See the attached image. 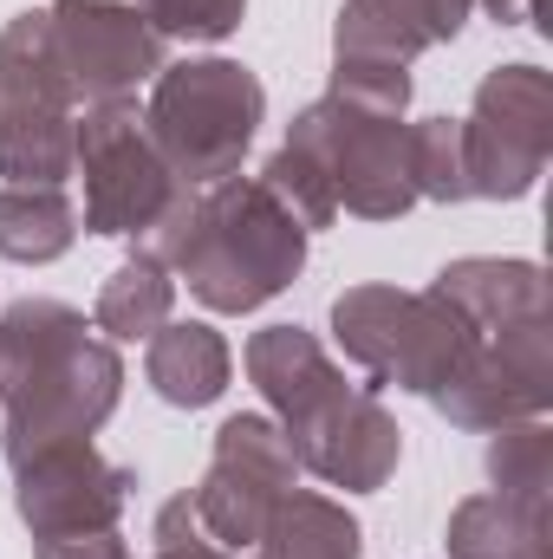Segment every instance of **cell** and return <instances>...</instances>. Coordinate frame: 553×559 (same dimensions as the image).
Returning <instances> with one entry per match:
<instances>
[{
    "instance_id": "cell-14",
    "label": "cell",
    "mask_w": 553,
    "mask_h": 559,
    "mask_svg": "<svg viewBox=\"0 0 553 559\" xmlns=\"http://www.w3.org/2000/svg\"><path fill=\"white\" fill-rule=\"evenodd\" d=\"M430 293H443L482 338L508 332L521 319H548V274L541 261H515V254H462L430 280Z\"/></svg>"
},
{
    "instance_id": "cell-19",
    "label": "cell",
    "mask_w": 553,
    "mask_h": 559,
    "mask_svg": "<svg viewBox=\"0 0 553 559\" xmlns=\"http://www.w3.org/2000/svg\"><path fill=\"white\" fill-rule=\"evenodd\" d=\"M72 241H79V209L66 189L0 182V261L46 267V261L72 254Z\"/></svg>"
},
{
    "instance_id": "cell-25",
    "label": "cell",
    "mask_w": 553,
    "mask_h": 559,
    "mask_svg": "<svg viewBox=\"0 0 553 559\" xmlns=\"http://www.w3.org/2000/svg\"><path fill=\"white\" fill-rule=\"evenodd\" d=\"M261 189L274 195L306 235H319V228L339 222V189H332V176H326L306 150H293V143H280L274 156L261 163Z\"/></svg>"
},
{
    "instance_id": "cell-16",
    "label": "cell",
    "mask_w": 553,
    "mask_h": 559,
    "mask_svg": "<svg viewBox=\"0 0 553 559\" xmlns=\"http://www.w3.org/2000/svg\"><path fill=\"white\" fill-rule=\"evenodd\" d=\"M248 559H365V527L345 501L313 495V488H286L261 547Z\"/></svg>"
},
{
    "instance_id": "cell-15",
    "label": "cell",
    "mask_w": 553,
    "mask_h": 559,
    "mask_svg": "<svg viewBox=\"0 0 553 559\" xmlns=\"http://www.w3.org/2000/svg\"><path fill=\"white\" fill-rule=\"evenodd\" d=\"M143 345V378L169 411H209L235 378V352L209 319H169Z\"/></svg>"
},
{
    "instance_id": "cell-26",
    "label": "cell",
    "mask_w": 553,
    "mask_h": 559,
    "mask_svg": "<svg viewBox=\"0 0 553 559\" xmlns=\"http://www.w3.org/2000/svg\"><path fill=\"white\" fill-rule=\"evenodd\" d=\"M411 182L416 202H469V163H462V118H416L411 124Z\"/></svg>"
},
{
    "instance_id": "cell-23",
    "label": "cell",
    "mask_w": 553,
    "mask_h": 559,
    "mask_svg": "<svg viewBox=\"0 0 553 559\" xmlns=\"http://www.w3.org/2000/svg\"><path fill=\"white\" fill-rule=\"evenodd\" d=\"M443 547L449 559H548V527H534L502 495H469L449 508Z\"/></svg>"
},
{
    "instance_id": "cell-30",
    "label": "cell",
    "mask_w": 553,
    "mask_h": 559,
    "mask_svg": "<svg viewBox=\"0 0 553 559\" xmlns=\"http://www.w3.org/2000/svg\"><path fill=\"white\" fill-rule=\"evenodd\" d=\"M33 559H138L118 534H79V540H33Z\"/></svg>"
},
{
    "instance_id": "cell-24",
    "label": "cell",
    "mask_w": 553,
    "mask_h": 559,
    "mask_svg": "<svg viewBox=\"0 0 553 559\" xmlns=\"http://www.w3.org/2000/svg\"><path fill=\"white\" fill-rule=\"evenodd\" d=\"M209 462H228V468H242V475H255V481H268V488H299V455H293V442H286V429L274 417H261V411H242V417H228L215 429V455Z\"/></svg>"
},
{
    "instance_id": "cell-8",
    "label": "cell",
    "mask_w": 553,
    "mask_h": 559,
    "mask_svg": "<svg viewBox=\"0 0 553 559\" xmlns=\"http://www.w3.org/2000/svg\"><path fill=\"white\" fill-rule=\"evenodd\" d=\"M138 475L105 462L92 442H59L13 468V514L33 540H79V534H118L131 508Z\"/></svg>"
},
{
    "instance_id": "cell-31",
    "label": "cell",
    "mask_w": 553,
    "mask_h": 559,
    "mask_svg": "<svg viewBox=\"0 0 553 559\" xmlns=\"http://www.w3.org/2000/svg\"><path fill=\"white\" fill-rule=\"evenodd\" d=\"M489 20H502V26H528L534 20V0H475Z\"/></svg>"
},
{
    "instance_id": "cell-6",
    "label": "cell",
    "mask_w": 553,
    "mask_h": 559,
    "mask_svg": "<svg viewBox=\"0 0 553 559\" xmlns=\"http://www.w3.org/2000/svg\"><path fill=\"white\" fill-rule=\"evenodd\" d=\"M553 156V79L541 66H495L475 85V105L462 118V163L469 195L482 202H521L534 195Z\"/></svg>"
},
{
    "instance_id": "cell-21",
    "label": "cell",
    "mask_w": 553,
    "mask_h": 559,
    "mask_svg": "<svg viewBox=\"0 0 553 559\" xmlns=\"http://www.w3.org/2000/svg\"><path fill=\"white\" fill-rule=\"evenodd\" d=\"M79 111H0V182L66 189Z\"/></svg>"
},
{
    "instance_id": "cell-12",
    "label": "cell",
    "mask_w": 553,
    "mask_h": 559,
    "mask_svg": "<svg viewBox=\"0 0 553 559\" xmlns=\"http://www.w3.org/2000/svg\"><path fill=\"white\" fill-rule=\"evenodd\" d=\"M475 0H345L332 20V59H391L411 66L416 52L449 46L469 26Z\"/></svg>"
},
{
    "instance_id": "cell-5",
    "label": "cell",
    "mask_w": 553,
    "mask_h": 559,
    "mask_svg": "<svg viewBox=\"0 0 553 559\" xmlns=\"http://www.w3.org/2000/svg\"><path fill=\"white\" fill-rule=\"evenodd\" d=\"M286 143L306 150L332 189H339V215L358 222H398L416 209V182H411V124L404 118H372L345 98H313L293 124Z\"/></svg>"
},
{
    "instance_id": "cell-22",
    "label": "cell",
    "mask_w": 553,
    "mask_h": 559,
    "mask_svg": "<svg viewBox=\"0 0 553 559\" xmlns=\"http://www.w3.org/2000/svg\"><path fill=\"white\" fill-rule=\"evenodd\" d=\"M489 481L508 508H521L534 527H548L553 508V429L548 417L534 423H508L489 436Z\"/></svg>"
},
{
    "instance_id": "cell-29",
    "label": "cell",
    "mask_w": 553,
    "mask_h": 559,
    "mask_svg": "<svg viewBox=\"0 0 553 559\" xmlns=\"http://www.w3.org/2000/svg\"><path fill=\"white\" fill-rule=\"evenodd\" d=\"M150 540H156V554H150V559H235V554H222V547L202 534V521H196L189 495H169V501L156 508Z\"/></svg>"
},
{
    "instance_id": "cell-9",
    "label": "cell",
    "mask_w": 553,
    "mask_h": 559,
    "mask_svg": "<svg viewBox=\"0 0 553 559\" xmlns=\"http://www.w3.org/2000/svg\"><path fill=\"white\" fill-rule=\"evenodd\" d=\"M456 429H508L553 411V319H521L508 332H489L482 352L462 365V378L430 397Z\"/></svg>"
},
{
    "instance_id": "cell-28",
    "label": "cell",
    "mask_w": 553,
    "mask_h": 559,
    "mask_svg": "<svg viewBox=\"0 0 553 559\" xmlns=\"http://www.w3.org/2000/svg\"><path fill=\"white\" fill-rule=\"evenodd\" d=\"M138 13L163 39H189V46H215L248 20V0H138Z\"/></svg>"
},
{
    "instance_id": "cell-1",
    "label": "cell",
    "mask_w": 553,
    "mask_h": 559,
    "mask_svg": "<svg viewBox=\"0 0 553 559\" xmlns=\"http://www.w3.org/2000/svg\"><path fill=\"white\" fill-rule=\"evenodd\" d=\"M125 397V358L66 299H13L0 312V449L33 462L59 442H92Z\"/></svg>"
},
{
    "instance_id": "cell-7",
    "label": "cell",
    "mask_w": 553,
    "mask_h": 559,
    "mask_svg": "<svg viewBox=\"0 0 553 559\" xmlns=\"http://www.w3.org/2000/svg\"><path fill=\"white\" fill-rule=\"evenodd\" d=\"M46 33L79 105L138 98V85L169 66V39L138 13V0H52Z\"/></svg>"
},
{
    "instance_id": "cell-10",
    "label": "cell",
    "mask_w": 553,
    "mask_h": 559,
    "mask_svg": "<svg viewBox=\"0 0 553 559\" xmlns=\"http://www.w3.org/2000/svg\"><path fill=\"white\" fill-rule=\"evenodd\" d=\"M286 442L299 455V475H319L326 488H345V495H378L404 462V429L365 384H345L332 404L299 417Z\"/></svg>"
},
{
    "instance_id": "cell-18",
    "label": "cell",
    "mask_w": 553,
    "mask_h": 559,
    "mask_svg": "<svg viewBox=\"0 0 553 559\" xmlns=\"http://www.w3.org/2000/svg\"><path fill=\"white\" fill-rule=\"evenodd\" d=\"M189 508H196L202 534H209L222 554L248 559L255 547H261L268 521H274L280 488L255 481V475H242V468H228V462H209V468H202V481L189 488Z\"/></svg>"
},
{
    "instance_id": "cell-20",
    "label": "cell",
    "mask_w": 553,
    "mask_h": 559,
    "mask_svg": "<svg viewBox=\"0 0 553 559\" xmlns=\"http://www.w3.org/2000/svg\"><path fill=\"white\" fill-rule=\"evenodd\" d=\"M169 312H176V274H169L156 254L138 248L118 274L98 286L92 325H98V338H111V345H138V338H150V332L169 325Z\"/></svg>"
},
{
    "instance_id": "cell-3",
    "label": "cell",
    "mask_w": 553,
    "mask_h": 559,
    "mask_svg": "<svg viewBox=\"0 0 553 559\" xmlns=\"http://www.w3.org/2000/svg\"><path fill=\"white\" fill-rule=\"evenodd\" d=\"M261 124H268V85L222 52L163 66L143 98V138L183 189L242 176V156L255 150Z\"/></svg>"
},
{
    "instance_id": "cell-27",
    "label": "cell",
    "mask_w": 553,
    "mask_h": 559,
    "mask_svg": "<svg viewBox=\"0 0 553 559\" xmlns=\"http://www.w3.org/2000/svg\"><path fill=\"white\" fill-rule=\"evenodd\" d=\"M332 98L372 111V118H404L411 111V66L391 59H332Z\"/></svg>"
},
{
    "instance_id": "cell-2",
    "label": "cell",
    "mask_w": 553,
    "mask_h": 559,
    "mask_svg": "<svg viewBox=\"0 0 553 559\" xmlns=\"http://www.w3.org/2000/svg\"><path fill=\"white\" fill-rule=\"evenodd\" d=\"M306 228L261 189V176H222L196 189V222L169 274L209 312H261L306 267Z\"/></svg>"
},
{
    "instance_id": "cell-4",
    "label": "cell",
    "mask_w": 553,
    "mask_h": 559,
    "mask_svg": "<svg viewBox=\"0 0 553 559\" xmlns=\"http://www.w3.org/2000/svg\"><path fill=\"white\" fill-rule=\"evenodd\" d=\"M72 176L85 182L79 228L85 235H105V241H143V228L183 189L163 169V156L150 150V138H143L138 98L79 105V124H72Z\"/></svg>"
},
{
    "instance_id": "cell-13",
    "label": "cell",
    "mask_w": 553,
    "mask_h": 559,
    "mask_svg": "<svg viewBox=\"0 0 553 559\" xmlns=\"http://www.w3.org/2000/svg\"><path fill=\"white\" fill-rule=\"evenodd\" d=\"M248 384L261 391V404L274 411L280 429H293L299 417H313L319 404H332L345 391L339 358L306 332V325H261L248 338Z\"/></svg>"
},
{
    "instance_id": "cell-17",
    "label": "cell",
    "mask_w": 553,
    "mask_h": 559,
    "mask_svg": "<svg viewBox=\"0 0 553 559\" xmlns=\"http://www.w3.org/2000/svg\"><path fill=\"white\" fill-rule=\"evenodd\" d=\"M0 111H79V98L52 59L46 7L13 13L0 26Z\"/></svg>"
},
{
    "instance_id": "cell-11",
    "label": "cell",
    "mask_w": 553,
    "mask_h": 559,
    "mask_svg": "<svg viewBox=\"0 0 553 559\" xmlns=\"http://www.w3.org/2000/svg\"><path fill=\"white\" fill-rule=\"evenodd\" d=\"M482 352V332L443 299V293H404V306H398V338H391V358H385V378H378V391L385 384H398V391H411V397H443L456 378H462V365Z\"/></svg>"
}]
</instances>
